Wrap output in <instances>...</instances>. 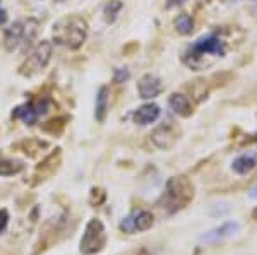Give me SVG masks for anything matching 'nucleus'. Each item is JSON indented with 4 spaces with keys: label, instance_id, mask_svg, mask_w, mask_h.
Wrapping results in <instances>:
<instances>
[{
    "label": "nucleus",
    "instance_id": "16",
    "mask_svg": "<svg viewBox=\"0 0 257 255\" xmlns=\"http://www.w3.org/2000/svg\"><path fill=\"white\" fill-rule=\"evenodd\" d=\"M106 112H108V88L101 86L96 94V110H94V117L99 123L105 122Z\"/></svg>",
    "mask_w": 257,
    "mask_h": 255
},
{
    "label": "nucleus",
    "instance_id": "21",
    "mask_svg": "<svg viewBox=\"0 0 257 255\" xmlns=\"http://www.w3.org/2000/svg\"><path fill=\"white\" fill-rule=\"evenodd\" d=\"M65 118H53V120L47 122L43 125V130L45 132H50V134H60L62 129H64L65 125Z\"/></svg>",
    "mask_w": 257,
    "mask_h": 255
},
{
    "label": "nucleus",
    "instance_id": "6",
    "mask_svg": "<svg viewBox=\"0 0 257 255\" xmlns=\"http://www.w3.org/2000/svg\"><path fill=\"white\" fill-rule=\"evenodd\" d=\"M190 52H192L194 57H201V55H206V53H209V55H216V57H223L226 50H225L223 41L219 38H216V36H204V38L197 40L196 43L192 45Z\"/></svg>",
    "mask_w": 257,
    "mask_h": 255
},
{
    "label": "nucleus",
    "instance_id": "11",
    "mask_svg": "<svg viewBox=\"0 0 257 255\" xmlns=\"http://www.w3.org/2000/svg\"><path fill=\"white\" fill-rule=\"evenodd\" d=\"M151 141L158 149H172L177 142V135L172 132L170 127H158L155 132L151 134Z\"/></svg>",
    "mask_w": 257,
    "mask_h": 255
},
{
    "label": "nucleus",
    "instance_id": "29",
    "mask_svg": "<svg viewBox=\"0 0 257 255\" xmlns=\"http://www.w3.org/2000/svg\"><path fill=\"white\" fill-rule=\"evenodd\" d=\"M252 197H254V199H257V187L254 188V190H252V194H250Z\"/></svg>",
    "mask_w": 257,
    "mask_h": 255
},
{
    "label": "nucleus",
    "instance_id": "20",
    "mask_svg": "<svg viewBox=\"0 0 257 255\" xmlns=\"http://www.w3.org/2000/svg\"><path fill=\"white\" fill-rule=\"evenodd\" d=\"M122 6H123V4L120 2V0H110V2L106 4L105 9H103V14H105L106 23L111 24L115 19H117V16H118L120 9H122Z\"/></svg>",
    "mask_w": 257,
    "mask_h": 255
},
{
    "label": "nucleus",
    "instance_id": "10",
    "mask_svg": "<svg viewBox=\"0 0 257 255\" xmlns=\"http://www.w3.org/2000/svg\"><path fill=\"white\" fill-rule=\"evenodd\" d=\"M60 164V149H55V153H52L48 156L47 159H45L43 163L40 164L38 168H36V173H35V183H40L43 182V180L50 178L53 173L57 171V168H59Z\"/></svg>",
    "mask_w": 257,
    "mask_h": 255
},
{
    "label": "nucleus",
    "instance_id": "26",
    "mask_svg": "<svg viewBox=\"0 0 257 255\" xmlns=\"http://www.w3.org/2000/svg\"><path fill=\"white\" fill-rule=\"evenodd\" d=\"M0 4H2V0H0ZM6 21H7V12H6V9L0 7V24H4Z\"/></svg>",
    "mask_w": 257,
    "mask_h": 255
},
{
    "label": "nucleus",
    "instance_id": "14",
    "mask_svg": "<svg viewBox=\"0 0 257 255\" xmlns=\"http://www.w3.org/2000/svg\"><path fill=\"white\" fill-rule=\"evenodd\" d=\"M257 166V154H242L231 163V170L237 175H248L252 170H255Z\"/></svg>",
    "mask_w": 257,
    "mask_h": 255
},
{
    "label": "nucleus",
    "instance_id": "23",
    "mask_svg": "<svg viewBox=\"0 0 257 255\" xmlns=\"http://www.w3.org/2000/svg\"><path fill=\"white\" fill-rule=\"evenodd\" d=\"M105 197H106V194H105L103 188H93V190H91V199L89 200L93 205H99V204H103Z\"/></svg>",
    "mask_w": 257,
    "mask_h": 255
},
{
    "label": "nucleus",
    "instance_id": "3",
    "mask_svg": "<svg viewBox=\"0 0 257 255\" xmlns=\"http://www.w3.org/2000/svg\"><path fill=\"white\" fill-rule=\"evenodd\" d=\"M106 245V231L105 226L98 217L89 219V223L86 224L84 233L81 238V253L82 255H94L99 253Z\"/></svg>",
    "mask_w": 257,
    "mask_h": 255
},
{
    "label": "nucleus",
    "instance_id": "22",
    "mask_svg": "<svg viewBox=\"0 0 257 255\" xmlns=\"http://www.w3.org/2000/svg\"><path fill=\"white\" fill-rule=\"evenodd\" d=\"M33 105H35V110H36V113H38V117L45 115L50 110V100H48V98H41V100H38V101H33Z\"/></svg>",
    "mask_w": 257,
    "mask_h": 255
},
{
    "label": "nucleus",
    "instance_id": "17",
    "mask_svg": "<svg viewBox=\"0 0 257 255\" xmlns=\"http://www.w3.org/2000/svg\"><path fill=\"white\" fill-rule=\"evenodd\" d=\"M24 170V163L19 159L0 158V176H14Z\"/></svg>",
    "mask_w": 257,
    "mask_h": 255
},
{
    "label": "nucleus",
    "instance_id": "7",
    "mask_svg": "<svg viewBox=\"0 0 257 255\" xmlns=\"http://www.w3.org/2000/svg\"><path fill=\"white\" fill-rule=\"evenodd\" d=\"M23 43H24V19H19L6 30V35H4V47H6L7 52H14V50H18Z\"/></svg>",
    "mask_w": 257,
    "mask_h": 255
},
{
    "label": "nucleus",
    "instance_id": "8",
    "mask_svg": "<svg viewBox=\"0 0 257 255\" xmlns=\"http://www.w3.org/2000/svg\"><path fill=\"white\" fill-rule=\"evenodd\" d=\"M163 89V84H161V79L153 74H146L143 76L138 82V91L139 96L143 100H151V98H156Z\"/></svg>",
    "mask_w": 257,
    "mask_h": 255
},
{
    "label": "nucleus",
    "instance_id": "27",
    "mask_svg": "<svg viewBox=\"0 0 257 255\" xmlns=\"http://www.w3.org/2000/svg\"><path fill=\"white\" fill-rule=\"evenodd\" d=\"M184 2H185V0H168L167 6L168 7H173V6H178V4H184Z\"/></svg>",
    "mask_w": 257,
    "mask_h": 255
},
{
    "label": "nucleus",
    "instance_id": "5",
    "mask_svg": "<svg viewBox=\"0 0 257 255\" xmlns=\"http://www.w3.org/2000/svg\"><path fill=\"white\" fill-rule=\"evenodd\" d=\"M155 224V217L149 211L139 209L134 211L131 216H127L125 219L120 223V229L125 233H134V231H146L151 226Z\"/></svg>",
    "mask_w": 257,
    "mask_h": 255
},
{
    "label": "nucleus",
    "instance_id": "30",
    "mask_svg": "<svg viewBox=\"0 0 257 255\" xmlns=\"http://www.w3.org/2000/svg\"><path fill=\"white\" fill-rule=\"evenodd\" d=\"M252 217H254V221H257V209H254V212H252Z\"/></svg>",
    "mask_w": 257,
    "mask_h": 255
},
{
    "label": "nucleus",
    "instance_id": "13",
    "mask_svg": "<svg viewBox=\"0 0 257 255\" xmlns=\"http://www.w3.org/2000/svg\"><path fill=\"white\" fill-rule=\"evenodd\" d=\"M168 105L178 117H190L192 115V105H190L189 98L180 93H173L168 100Z\"/></svg>",
    "mask_w": 257,
    "mask_h": 255
},
{
    "label": "nucleus",
    "instance_id": "2",
    "mask_svg": "<svg viewBox=\"0 0 257 255\" xmlns=\"http://www.w3.org/2000/svg\"><path fill=\"white\" fill-rule=\"evenodd\" d=\"M53 41L70 50H77L82 47L88 36V23L81 16H67L53 24Z\"/></svg>",
    "mask_w": 257,
    "mask_h": 255
},
{
    "label": "nucleus",
    "instance_id": "1",
    "mask_svg": "<svg viewBox=\"0 0 257 255\" xmlns=\"http://www.w3.org/2000/svg\"><path fill=\"white\" fill-rule=\"evenodd\" d=\"M194 199V185L190 183L187 176H172L167 182L165 192L161 194L158 200V207L163 209L167 214H175V212L185 209Z\"/></svg>",
    "mask_w": 257,
    "mask_h": 255
},
{
    "label": "nucleus",
    "instance_id": "15",
    "mask_svg": "<svg viewBox=\"0 0 257 255\" xmlns=\"http://www.w3.org/2000/svg\"><path fill=\"white\" fill-rule=\"evenodd\" d=\"M12 118H19V120H23L26 125H35L36 120H38V113H36L33 101H28V103H24V105L18 106V108L12 112Z\"/></svg>",
    "mask_w": 257,
    "mask_h": 255
},
{
    "label": "nucleus",
    "instance_id": "12",
    "mask_svg": "<svg viewBox=\"0 0 257 255\" xmlns=\"http://www.w3.org/2000/svg\"><path fill=\"white\" fill-rule=\"evenodd\" d=\"M158 117H160V106L155 105V103L143 105L134 112V122L138 125H149V123L158 120Z\"/></svg>",
    "mask_w": 257,
    "mask_h": 255
},
{
    "label": "nucleus",
    "instance_id": "19",
    "mask_svg": "<svg viewBox=\"0 0 257 255\" xmlns=\"http://www.w3.org/2000/svg\"><path fill=\"white\" fill-rule=\"evenodd\" d=\"M19 147L24 151L26 154L30 156H36V151H41L45 149V147H48L47 142H41L38 139H28V141H23L19 144Z\"/></svg>",
    "mask_w": 257,
    "mask_h": 255
},
{
    "label": "nucleus",
    "instance_id": "18",
    "mask_svg": "<svg viewBox=\"0 0 257 255\" xmlns=\"http://www.w3.org/2000/svg\"><path fill=\"white\" fill-rule=\"evenodd\" d=\"M175 30L177 33L180 35H190L194 31V21L190 19L189 14H180L178 18L175 19Z\"/></svg>",
    "mask_w": 257,
    "mask_h": 255
},
{
    "label": "nucleus",
    "instance_id": "28",
    "mask_svg": "<svg viewBox=\"0 0 257 255\" xmlns=\"http://www.w3.org/2000/svg\"><path fill=\"white\" fill-rule=\"evenodd\" d=\"M138 255H149V253H148V250H146V248H141L139 252H138Z\"/></svg>",
    "mask_w": 257,
    "mask_h": 255
},
{
    "label": "nucleus",
    "instance_id": "25",
    "mask_svg": "<svg viewBox=\"0 0 257 255\" xmlns=\"http://www.w3.org/2000/svg\"><path fill=\"white\" fill-rule=\"evenodd\" d=\"M7 224H9V212L7 209H0V235L6 231Z\"/></svg>",
    "mask_w": 257,
    "mask_h": 255
},
{
    "label": "nucleus",
    "instance_id": "4",
    "mask_svg": "<svg viewBox=\"0 0 257 255\" xmlns=\"http://www.w3.org/2000/svg\"><path fill=\"white\" fill-rule=\"evenodd\" d=\"M52 60V43L50 41H40L38 47L33 50V53L24 60V64L21 65L19 72L24 77H31L35 74H38L43 71L48 65V62Z\"/></svg>",
    "mask_w": 257,
    "mask_h": 255
},
{
    "label": "nucleus",
    "instance_id": "9",
    "mask_svg": "<svg viewBox=\"0 0 257 255\" xmlns=\"http://www.w3.org/2000/svg\"><path fill=\"white\" fill-rule=\"evenodd\" d=\"M238 229H240V224L237 221H226V223H223L221 226H218V228L211 229L206 235H202L201 240L208 241V243H214V241H221V240H225V238L233 236Z\"/></svg>",
    "mask_w": 257,
    "mask_h": 255
},
{
    "label": "nucleus",
    "instance_id": "24",
    "mask_svg": "<svg viewBox=\"0 0 257 255\" xmlns=\"http://www.w3.org/2000/svg\"><path fill=\"white\" fill-rule=\"evenodd\" d=\"M128 77H131V72H128L127 69H117V71H115L113 81L117 82V84H120V82H125Z\"/></svg>",
    "mask_w": 257,
    "mask_h": 255
}]
</instances>
